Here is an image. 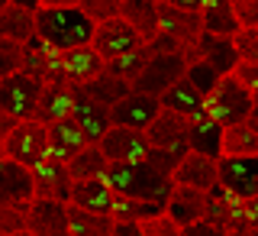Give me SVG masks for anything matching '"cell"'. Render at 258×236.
Here are the masks:
<instances>
[{
  "instance_id": "obj_7",
  "label": "cell",
  "mask_w": 258,
  "mask_h": 236,
  "mask_svg": "<svg viewBox=\"0 0 258 236\" xmlns=\"http://www.w3.org/2000/svg\"><path fill=\"white\" fill-rule=\"evenodd\" d=\"M220 188L236 201L258 198V156L252 159H216Z\"/></svg>"
},
{
  "instance_id": "obj_38",
  "label": "cell",
  "mask_w": 258,
  "mask_h": 236,
  "mask_svg": "<svg viewBox=\"0 0 258 236\" xmlns=\"http://www.w3.org/2000/svg\"><path fill=\"white\" fill-rule=\"evenodd\" d=\"M23 55H26V49H23L20 42L0 39V81L16 75V71H23Z\"/></svg>"
},
{
  "instance_id": "obj_20",
  "label": "cell",
  "mask_w": 258,
  "mask_h": 236,
  "mask_svg": "<svg viewBox=\"0 0 258 236\" xmlns=\"http://www.w3.org/2000/svg\"><path fill=\"white\" fill-rule=\"evenodd\" d=\"M71 107H75V87L58 81V84H42L39 91V104H36V123H58V120L71 117Z\"/></svg>"
},
{
  "instance_id": "obj_56",
  "label": "cell",
  "mask_w": 258,
  "mask_h": 236,
  "mask_svg": "<svg viewBox=\"0 0 258 236\" xmlns=\"http://www.w3.org/2000/svg\"><path fill=\"white\" fill-rule=\"evenodd\" d=\"M0 159H7V156H4V146H0Z\"/></svg>"
},
{
  "instance_id": "obj_8",
  "label": "cell",
  "mask_w": 258,
  "mask_h": 236,
  "mask_svg": "<svg viewBox=\"0 0 258 236\" xmlns=\"http://www.w3.org/2000/svg\"><path fill=\"white\" fill-rule=\"evenodd\" d=\"M139 45H142V39L136 36L119 16L116 20H107V23H97L94 36H91V49L103 62H113V59H119V55H126V52H136Z\"/></svg>"
},
{
  "instance_id": "obj_49",
  "label": "cell",
  "mask_w": 258,
  "mask_h": 236,
  "mask_svg": "<svg viewBox=\"0 0 258 236\" xmlns=\"http://www.w3.org/2000/svg\"><path fill=\"white\" fill-rule=\"evenodd\" d=\"M16 126V120H10L7 113H0V146H4V139L10 136V129Z\"/></svg>"
},
{
  "instance_id": "obj_37",
  "label": "cell",
  "mask_w": 258,
  "mask_h": 236,
  "mask_svg": "<svg viewBox=\"0 0 258 236\" xmlns=\"http://www.w3.org/2000/svg\"><path fill=\"white\" fill-rule=\"evenodd\" d=\"M78 10L94 23H107L119 16V0H78Z\"/></svg>"
},
{
  "instance_id": "obj_3",
  "label": "cell",
  "mask_w": 258,
  "mask_h": 236,
  "mask_svg": "<svg viewBox=\"0 0 258 236\" xmlns=\"http://www.w3.org/2000/svg\"><path fill=\"white\" fill-rule=\"evenodd\" d=\"M204 113L213 123L226 126H236V123H245L252 117V91L242 87L232 75H223L216 81V87L204 97Z\"/></svg>"
},
{
  "instance_id": "obj_17",
  "label": "cell",
  "mask_w": 258,
  "mask_h": 236,
  "mask_svg": "<svg viewBox=\"0 0 258 236\" xmlns=\"http://www.w3.org/2000/svg\"><path fill=\"white\" fill-rule=\"evenodd\" d=\"M155 13H158V32L168 36L171 42H177L181 49H190L194 42H197V36L204 32L200 29V16L197 13L174 10V7L161 4V0H155Z\"/></svg>"
},
{
  "instance_id": "obj_45",
  "label": "cell",
  "mask_w": 258,
  "mask_h": 236,
  "mask_svg": "<svg viewBox=\"0 0 258 236\" xmlns=\"http://www.w3.org/2000/svg\"><path fill=\"white\" fill-rule=\"evenodd\" d=\"M242 226H245V230H252V233L258 236V198L242 201Z\"/></svg>"
},
{
  "instance_id": "obj_48",
  "label": "cell",
  "mask_w": 258,
  "mask_h": 236,
  "mask_svg": "<svg viewBox=\"0 0 258 236\" xmlns=\"http://www.w3.org/2000/svg\"><path fill=\"white\" fill-rule=\"evenodd\" d=\"M78 7V0H39V10H68Z\"/></svg>"
},
{
  "instance_id": "obj_29",
  "label": "cell",
  "mask_w": 258,
  "mask_h": 236,
  "mask_svg": "<svg viewBox=\"0 0 258 236\" xmlns=\"http://www.w3.org/2000/svg\"><path fill=\"white\" fill-rule=\"evenodd\" d=\"M32 36H36V13L7 4V10L0 13V39H10V42L26 45Z\"/></svg>"
},
{
  "instance_id": "obj_24",
  "label": "cell",
  "mask_w": 258,
  "mask_h": 236,
  "mask_svg": "<svg viewBox=\"0 0 258 236\" xmlns=\"http://www.w3.org/2000/svg\"><path fill=\"white\" fill-rule=\"evenodd\" d=\"M113 198H116V194L110 191V184L103 181V178H91V181L71 184L68 204H75L81 210H91V214H100V217H113Z\"/></svg>"
},
{
  "instance_id": "obj_10",
  "label": "cell",
  "mask_w": 258,
  "mask_h": 236,
  "mask_svg": "<svg viewBox=\"0 0 258 236\" xmlns=\"http://www.w3.org/2000/svg\"><path fill=\"white\" fill-rule=\"evenodd\" d=\"M187 129H190L187 117L171 113V110H158V117L149 123V129H145V139H149L152 149H165V152H181V156H187Z\"/></svg>"
},
{
  "instance_id": "obj_47",
  "label": "cell",
  "mask_w": 258,
  "mask_h": 236,
  "mask_svg": "<svg viewBox=\"0 0 258 236\" xmlns=\"http://www.w3.org/2000/svg\"><path fill=\"white\" fill-rule=\"evenodd\" d=\"M161 4L174 7V10H184V13H197V10H200V4H204V0H161Z\"/></svg>"
},
{
  "instance_id": "obj_53",
  "label": "cell",
  "mask_w": 258,
  "mask_h": 236,
  "mask_svg": "<svg viewBox=\"0 0 258 236\" xmlns=\"http://www.w3.org/2000/svg\"><path fill=\"white\" fill-rule=\"evenodd\" d=\"M245 123H248V126H252V129H255V136H258V117H248V120H245Z\"/></svg>"
},
{
  "instance_id": "obj_50",
  "label": "cell",
  "mask_w": 258,
  "mask_h": 236,
  "mask_svg": "<svg viewBox=\"0 0 258 236\" xmlns=\"http://www.w3.org/2000/svg\"><path fill=\"white\" fill-rule=\"evenodd\" d=\"M7 4H13V7H23V10H32V13L39 10V0H7Z\"/></svg>"
},
{
  "instance_id": "obj_42",
  "label": "cell",
  "mask_w": 258,
  "mask_h": 236,
  "mask_svg": "<svg viewBox=\"0 0 258 236\" xmlns=\"http://www.w3.org/2000/svg\"><path fill=\"white\" fill-rule=\"evenodd\" d=\"M26 230V214L16 207H0V236H13Z\"/></svg>"
},
{
  "instance_id": "obj_31",
  "label": "cell",
  "mask_w": 258,
  "mask_h": 236,
  "mask_svg": "<svg viewBox=\"0 0 258 236\" xmlns=\"http://www.w3.org/2000/svg\"><path fill=\"white\" fill-rule=\"evenodd\" d=\"M68 217V236H110L113 233V217H100L91 210H81L75 204H64Z\"/></svg>"
},
{
  "instance_id": "obj_25",
  "label": "cell",
  "mask_w": 258,
  "mask_h": 236,
  "mask_svg": "<svg viewBox=\"0 0 258 236\" xmlns=\"http://www.w3.org/2000/svg\"><path fill=\"white\" fill-rule=\"evenodd\" d=\"M119 20H123L142 42H149V39L158 36L155 0H119Z\"/></svg>"
},
{
  "instance_id": "obj_55",
  "label": "cell",
  "mask_w": 258,
  "mask_h": 236,
  "mask_svg": "<svg viewBox=\"0 0 258 236\" xmlns=\"http://www.w3.org/2000/svg\"><path fill=\"white\" fill-rule=\"evenodd\" d=\"M7 10V0H0V13H4Z\"/></svg>"
},
{
  "instance_id": "obj_23",
  "label": "cell",
  "mask_w": 258,
  "mask_h": 236,
  "mask_svg": "<svg viewBox=\"0 0 258 236\" xmlns=\"http://www.w3.org/2000/svg\"><path fill=\"white\" fill-rule=\"evenodd\" d=\"M165 214L184 230V226H190V223L207 217V194L190 191V188H171V194L165 201Z\"/></svg>"
},
{
  "instance_id": "obj_9",
  "label": "cell",
  "mask_w": 258,
  "mask_h": 236,
  "mask_svg": "<svg viewBox=\"0 0 258 236\" xmlns=\"http://www.w3.org/2000/svg\"><path fill=\"white\" fill-rule=\"evenodd\" d=\"M97 146H100L103 159L110 165H116V162H142L152 152L145 133H139V129H123V126H110Z\"/></svg>"
},
{
  "instance_id": "obj_2",
  "label": "cell",
  "mask_w": 258,
  "mask_h": 236,
  "mask_svg": "<svg viewBox=\"0 0 258 236\" xmlns=\"http://www.w3.org/2000/svg\"><path fill=\"white\" fill-rule=\"evenodd\" d=\"M94 23L78 7L68 10H36V39L52 52H71V49L91 45Z\"/></svg>"
},
{
  "instance_id": "obj_43",
  "label": "cell",
  "mask_w": 258,
  "mask_h": 236,
  "mask_svg": "<svg viewBox=\"0 0 258 236\" xmlns=\"http://www.w3.org/2000/svg\"><path fill=\"white\" fill-rule=\"evenodd\" d=\"M232 78L239 81L242 87H248V91H258V65L255 62H239L236 68H232Z\"/></svg>"
},
{
  "instance_id": "obj_44",
  "label": "cell",
  "mask_w": 258,
  "mask_h": 236,
  "mask_svg": "<svg viewBox=\"0 0 258 236\" xmlns=\"http://www.w3.org/2000/svg\"><path fill=\"white\" fill-rule=\"evenodd\" d=\"M223 233H226L223 226H216L210 220H197V223H190V226L181 230V236H223Z\"/></svg>"
},
{
  "instance_id": "obj_52",
  "label": "cell",
  "mask_w": 258,
  "mask_h": 236,
  "mask_svg": "<svg viewBox=\"0 0 258 236\" xmlns=\"http://www.w3.org/2000/svg\"><path fill=\"white\" fill-rule=\"evenodd\" d=\"M252 117H258V91L252 94Z\"/></svg>"
},
{
  "instance_id": "obj_16",
  "label": "cell",
  "mask_w": 258,
  "mask_h": 236,
  "mask_svg": "<svg viewBox=\"0 0 258 236\" xmlns=\"http://www.w3.org/2000/svg\"><path fill=\"white\" fill-rule=\"evenodd\" d=\"M171 184H174V188H190V191H204V194H210L216 184H220L216 162L187 152V156L177 162V168L171 172Z\"/></svg>"
},
{
  "instance_id": "obj_34",
  "label": "cell",
  "mask_w": 258,
  "mask_h": 236,
  "mask_svg": "<svg viewBox=\"0 0 258 236\" xmlns=\"http://www.w3.org/2000/svg\"><path fill=\"white\" fill-rule=\"evenodd\" d=\"M149 59H152V52H149V45L142 42L136 52H126V55H119V59H113V62H103V71L133 84V81L139 78V71L145 68V62H149Z\"/></svg>"
},
{
  "instance_id": "obj_13",
  "label": "cell",
  "mask_w": 258,
  "mask_h": 236,
  "mask_svg": "<svg viewBox=\"0 0 258 236\" xmlns=\"http://www.w3.org/2000/svg\"><path fill=\"white\" fill-rule=\"evenodd\" d=\"M29 175H32V191H36V198H42V201H58V204H68V198H71V175H68V168L61 165V162H55V159H42L36 168H29Z\"/></svg>"
},
{
  "instance_id": "obj_6",
  "label": "cell",
  "mask_w": 258,
  "mask_h": 236,
  "mask_svg": "<svg viewBox=\"0 0 258 236\" xmlns=\"http://www.w3.org/2000/svg\"><path fill=\"white\" fill-rule=\"evenodd\" d=\"M39 84L36 78H29L26 71H16V75L0 81V113H7L10 120L23 123V120L36 117V104H39Z\"/></svg>"
},
{
  "instance_id": "obj_12",
  "label": "cell",
  "mask_w": 258,
  "mask_h": 236,
  "mask_svg": "<svg viewBox=\"0 0 258 236\" xmlns=\"http://www.w3.org/2000/svg\"><path fill=\"white\" fill-rule=\"evenodd\" d=\"M36 201L29 168L16 165L10 159H0V207H16L26 214V207Z\"/></svg>"
},
{
  "instance_id": "obj_33",
  "label": "cell",
  "mask_w": 258,
  "mask_h": 236,
  "mask_svg": "<svg viewBox=\"0 0 258 236\" xmlns=\"http://www.w3.org/2000/svg\"><path fill=\"white\" fill-rule=\"evenodd\" d=\"M107 165H110V162L103 159L100 146H84V149H81L64 168H68L71 181H91V178H103V175H107Z\"/></svg>"
},
{
  "instance_id": "obj_35",
  "label": "cell",
  "mask_w": 258,
  "mask_h": 236,
  "mask_svg": "<svg viewBox=\"0 0 258 236\" xmlns=\"http://www.w3.org/2000/svg\"><path fill=\"white\" fill-rule=\"evenodd\" d=\"M165 214V204H145V201H129V198H113V220L123 223H142L149 217Z\"/></svg>"
},
{
  "instance_id": "obj_5",
  "label": "cell",
  "mask_w": 258,
  "mask_h": 236,
  "mask_svg": "<svg viewBox=\"0 0 258 236\" xmlns=\"http://www.w3.org/2000/svg\"><path fill=\"white\" fill-rule=\"evenodd\" d=\"M4 156L16 162L23 168H36L39 162L48 156V139H45V126L36 120H23L10 129V136L4 139Z\"/></svg>"
},
{
  "instance_id": "obj_18",
  "label": "cell",
  "mask_w": 258,
  "mask_h": 236,
  "mask_svg": "<svg viewBox=\"0 0 258 236\" xmlns=\"http://www.w3.org/2000/svg\"><path fill=\"white\" fill-rule=\"evenodd\" d=\"M26 233H32V236H68L64 204L36 198L26 207Z\"/></svg>"
},
{
  "instance_id": "obj_21",
  "label": "cell",
  "mask_w": 258,
  "mask_h": 236,
  "mask_svg": "<svg viewBox=\"0 0 258 236\" xmlns=\"http://www.w3.org/2000/svg\"><path fill=\"white\" fill-rule=\"evenodd\" d=\"M103 71V59L94 52L91 45L71 49V52H61V78L64 84L71 87H84L87 81H94Z\"/></svg>"
},
{
  "instance_id": "obj_19",
  "label": "cell",
  "mask_w": 258,
  "mask_h": 236,
  "mask_svg": "<svg viewBox=\"0 0 258 236\" xmlns=\"http://www.w3.org/2000/svg\"><path fill=\"white\" fill-rule=\"evenodd\" d=\"M23 49H26V55H23V71H26L29 78H36L39 84H58V81H64L58 52H52L48 45H42L36 36H32Z\"/></svg>"
},
{
  "instance_id": "obj_26",
  "label": "cell",
  "mask_w": 258,
  "mask_h": 236,
  "mask_svg": "<svg viewBox=\"0 0 258 236\" xmlns=\"http://www.w3.org/2000/svg\"><path fill=\"white\" fill-rule=\"evenodd\" d=\"M220 146H223V126H220V123H213L207 113H204V117H197V120H190V129H187V152L216 162V159L223 156Z\"/></svg>"
},
{
  "instance_id": "obj_30",
  "label": "cell",
  "mask_w": 258,
  "mask_h": 236,
  "mask_svg": "<svg viewBox=\"0 0 258 236\" xmlns=\"http://www.w3.org/2000/svg\"><path fill=\"white\" fill-rule=\"evenodd\" d=\"M223 156L220 159H252L258 156V136L248 123H236V126H226L223 129V146H220Z\"/></svg>"
},
{
  "instance_id": "obj_54",
  "label": "cell",
  "mask_w": 258,
  "mask_h": 236,
  "mask_svg": "<svg viewBox=\"0 0 258 236\" xmlns=\"http://www.w3.org/2000/svg\"><path fill=\"white\" fill-rule=\"evenodd\" d=\"M13 236H32V233H26V230H20V233H13Z\"/></svg>"
},
{
  "instance_id": "obj_11",
  "label": "cell",
  "mask_w": 258,
  "mask_h": 236,
  "mask_svg": "<svg viewBox=\"0 0 258 236\" xmlns=\"http://www.w3.org/2000/svg\"><path fill=\"white\" fill-rule=\"evenodd\" d=\"M158 110H161L158 97L129 91L119 104H113V107H110V123L113 126H123V129H139V133H145L149 123L158 117Z\"/></svg>"
},
{
  "instance_id": "obj_51",
  "label": "cell",
  "mask_w": 258,
  "mask_h": 236,
  "mask_svg": "<svg viewBox=\"0 0 258 236\" xmlns=\"http://www.w3.org/2000/svg\"><path fill=\"white\" fill-rule=\"evenodd\" d=\"M223 236H255V233H252V230H245L242 223H236V226H229V230H226Z\"/></svg>"
},
{
  "instance_id": "obj_39",
  "label": "cell",
  "mask_w": 258,
  "mask_h": 236,
  "mask_svg": "<svg viewBox=\"0 0 258 236\" xmlns=\"http://www.w3.org/2000/svg\"><path fill=\"white\" fill-rule=\"evenodd\" d=\"M232 45H236L239 62H255L258 65V29H239L232 36Z\"/></svg>"
},
{
  "instance_id": "obj_28",
  "label": "cell",
  "mask_w": 258,
  "mask_h": 236,
  "mask_svg": "<svg viewBox=\"0 0 258 236\" xmlns=\"http://www.w3.org/2000/svg\"><path fill=\"white\" fill-rule=\"evenodd\" d=\"M158 104H161V110L181 113V117H187V120L204 117V97L194 91V87H190L184 78H181V81H174V84L158 97Z\"/></svg>"
},
{
  "instance_id": "obj_41",
  "label": "cell",
  "mask_w": 258,
  "mask_h": 236,
  "mask_svg": "<svg viewBox=\"0 0 258 236\" xmlns=\"http://www.w3.org/2000/svg\"><path fill=\"white\" fill-rule=\"evenodd\" d=\"M239 29H258V0H229Z\"/></svg>"
},
{
  "instance_id": "obj_36",
  "label": "cell",
  "mask_w": 258,
  "mask_h": 236,
  "mask_svg": "<svg viewBox=\"0 0 258 236\" xmlns=\"http://www.w3.org/2000/svg\"><path fill=\"white\" fill-rule=\"evenodd\" d=\"M184 81H187V84H190L200 97H207V94L216 87L220 75H216V71L210 68L204 59H190V62H187V68H184Z\"/></svg>"
},
{
  "instance_id": "obj_40",
  "label": "cell",
  "mask_w": 258,
  "mask_h": 236,
  "mask_svg": "<svg viewBox=\"0 0 258 236\" xmlns=\"http://www.w3.org/2000/svg\"><path fill=\"white\" fill-rule=\"evenodd\" d=\"M139 233L142 236H181V226H177L168 214H158V217L142 220L139 223Z\"/></svg>"
},
{
  "instance_id": "obj_1",
  "label": "cell",
  "mask_w": 258,
  "mask_h": 236,
  "mask_svg": "<svg viewBox=\"0 0 258 236\" xmlns=\"http://www.w3.org/2000/svg\"><path fill=\"white\" fill-rule=\"evenodd\" d=\"M103 181L110 184L113 194L129 201H145V204H165L168 194H171V178L161 175L152 162H116V165H107V175Z\"/></svg>"
},
{
  "instance_id": "obj_32",
  "label": "cell",
  "mask_w": 258,
  "mask_h": 236,
  "mask_svg": "<svg viewBox=\"0 0 258 236\" xmlns=\"http://www.w3.org/2000/svg\"><path fill=\"white\" fill-rule=\"evenodd\" d=\"M91 101H97V104H103V107H113V104H119L123 97L133 91V84L129 81H123V78H113V75H107V71H100L94 81H87L84 87H81Z\"/></svg>"
},
{
  "instance_id": "obj_22",
  "label": "cell",
  "mask_w": 258,
  "mask_h": 236,
  "mask_svg": "<svg viewBox=\"0 0 258 236\" xmlns=\"http://www.w3.org/2000/svg\"><path fill=\"white\" fill-rule=\"evenodd\" d=\"M45 139H48V159L61 162V165H68V162L87 146V139L81 136V129L75 126L71 117L58 120V123H48L45 126Z\"/></svg>"
},
{
  "instance_id": "obj_15",
  "label": "cell",
  "mask_w": 258,
  "mask_h": 236,
  "mask_svg": "<svg viewBox=\"0 0 258 236\" xmlns=\"http://www.w3.org/2000/svg\"><path fill=\"white\" fill-rule=\"evenodd\" d=\"M184 55H187V62H190V59H204L220 78H223V75H232V68L239 65V55H236L232 39L207 36V32H200L197 42H194L190 49H184Z\"/></svg>"
},
{
  "instance_id": "obj_4",
  "label": "cell",
  "mask_w": 258,
  "mask_h": 236,
  "mask_svg": "<svg viewBox=\"0 0 258 236\" xmlns=\"http://www.w3.org/2000/svg\"><path fill=\"white\" fill-rule=\"evenodd\" d=\"M184 68H187V55H184V49L152 55V59L145 62V68L139 71V78L133 81V91L149 94V97H161L174 81L184 78Z\"/></svg>"
},
{
  "instance_id": "obj_46",
  "label": "cell",
  "mask_w": 258,
  "mask_h": 236,
  "mask_svg": "<svg viewBox=\"0 0 258 236\" xmlns=\"http://www.w3.org/2000/svg\"><path fill=\"white\" fill-rule=\"evenodd\" d=\"M110 236H142L139 223H123V220H113V233Z\"/></svg>"
},
{
  "instance_id": "obj_14",
  "label": "cell",
  "mask_w": 258,
  "mask_h": 236,
  "mask_svg": "<svg viewBox=\"0 0 258 236\" xmlns=\"http://www.w3.org/2000/svg\"><path fill=\"white\" fill-rule=\"evenodd\" d=\"M71 120H75V126L81 129V136L87 139V146H97L103 139V133L113 126L110 123V110L103 107V104L91 101L81 87H75V107H71Z\"/></svg>"
},
{
  "instance_id": "obj_27",
  "label": "cell",
  "mask_w": 258,
  "mask_h": 236,
  "mask_svg": "<svg viewBox=\"0 0 258 236\" xmlns=\"http://www.w3.org/2000/svg\"><path fill=\"white\" fill-rule=\"evenodd\" d=\"M200 29L207 36H220V39H232L239 32V23L232 16V4L229 0H204L200 4Z\"/></svg>"
}]
</instances>
